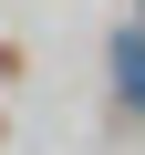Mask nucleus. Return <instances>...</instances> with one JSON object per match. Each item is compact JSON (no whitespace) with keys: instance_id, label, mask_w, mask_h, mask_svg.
Here are the masks:
<instances>
[{"instance_id":"f257e3e1","label":"nucleus","mask_w":145,"mask_h":155,"mask_svg":"<svg viewBox=\"0 0 145 155\" xmlns=\"http://www.w3.org/2000/svg\"><path fill=\"white\" fill-rule=\"evenodd\" d=\"M114 93L145 114V31H124V41H114Z\"/></svg>"}]
</instances>
